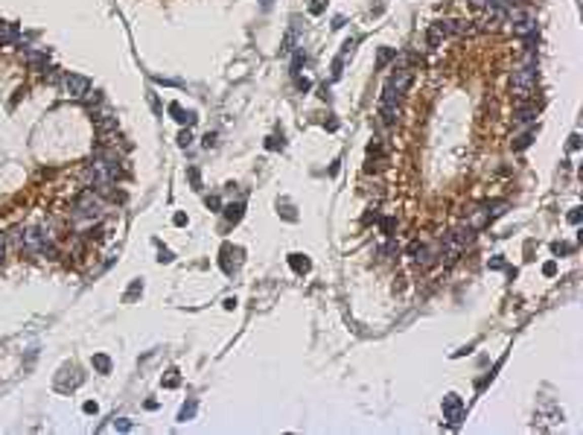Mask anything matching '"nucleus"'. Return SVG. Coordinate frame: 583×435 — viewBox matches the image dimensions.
<instances>
[{
	"label": "nucleus",
	"instance_id": "obj_1",
	"mask_svg": "<svg viewBox=\"0 0 583 435\" xmlns=\"http://www.w3.org/2000/svg\"><path fill=\"white\" fill-rule=\"evenodd\" d=\"M536 88V68H531V64H525V68H516L511 76V91L516 99H528V96L534 94Z\"/></svg>",
	"mask_w": 583,
	"mask_h": 435
},
{
	"label": "nucleus",
	"instance_id": "obj_2",
	"mask_svg": "<svg viewBox=\"0 0 583 435\" xmlns=\"http://www.w3.org/2000/svg\"><path fill=\"white\" fill-rule=\"evenodd\" d=\"M99 213H102V202H99V196L93 190H85L76 199V205H73V216L76 219H96Z\"/></svg>",
	"mask_w": 583,
	"mask_h": 435
},
{
	"label": "nucleus",
	"instance_id": "obj_3",
	"mask_svg": "<svg viewBox=\"0 0 583 435\" xmlns=\"http://www.w3.org/2000/svg\"><path fill=\"white\" fill-rule=\"evenodd\" d=\"M64 91H67V96H73V99H85V96L91 94V79L82 76V73H64Z\"/></svg>",
	"mask_w": 583,
	"mask_h": 435
},
{
	"label": "nucleus",
	"instance_id": "obj_4",
	"mask_svg": "<svg viewBox=\"0 0 583 435\" xmlns=\"http://www.w3.org/2000/svg\"><path fill=\"white\" fill-rule=\"evenodd\" d=\"M507 15H511V21H513V32H516V36H534L536 21L528 9H513V12H507Z\"/></svg>",
	"mask_w": 583,
	"mask_h": 435
},
{
	"label": "nucleus",
	"instance_id": "obj_5",
	"mask_svg": "<svg viewBox=\"0 0 583 435\" xmlns=\"http://www.w3.org/2000/svg\"><path fill=\"white\" fill-rule=\"evenodd\" d=\"M443 418L452 423H461V418H464V400L458 397V394H446L443 397Z\"/></svg>",
	"mask_w": 583,
	"mask_h": 435
},
{
	"label": "nucleus",
	"instance_id": "obj_6",
	"mask_svg": "<svg viewBox=\"0 0 583 435\" xmlns=\"http://www.w3.org/2000/svg\"><path fill=\"white\" fill-rule=\"evenodd\" d=\"M411 79H414V73L408 71V68H399V71H394V73H391L388 85L394 88L396 94H406V91H408V85H411Z\"/></svg>",
	"mask_w": 583,
	"mask_h": 435
},
{
	"label": "nucleus",
	"instance_id": "obj_7",
	"mask_svg": "<svg viewBox=\"0 0 583 435\" xmlns=\"http://www.w3.org/2000/svg\"><path fill=\"white\" fill-rule=\"evenodd\" d=\"M93 126H96L99 131H114V129H117L114 111H108V108H102V111H93Z\"/></svg>",
	"mask_w": 583,
	"mask_h": 435
},
{
	"label": "nucleus",
	"instance_id": "obj_8",
	"mask_svg": "<svg viewBox=\"0 0 583 435\" xmlns=\"http://www.w3.org/2000/svg\"><path fill=\"white\" fill-rule=\"evenodd\" d=\"M531 120H536V106H531V103L525 99L522 106L513 111V123H531Z\"/></svg>",
	"mask_w": 583,
	"mask_h": 435
},
{
	"label": "nucleus",
	"instance_id": "obj_9",
	"mask_svg": "<svg viewBox=\"0 0 583 435\" xmlns=\"http://www.w3.org/2000/svg\"><path fill=\"white\" fill-rule=\"evenodd\" d=\"M169 114H172L181 126H193V123H196V114H193V111H184L178 103H172V106H169Z\"/></svg>",
	"mask_w": 583,
	"mask_h": 435
},
{
	"label": "nucleus",
	"instance_id": "obj_10",
	"mask_svg": "<svg viewBox=\"0 0 583 435\" xmlns=\"http://www.w3.org/2000/svg\"><path fill=\"white\" fill-rule=\"evenodd\" d=\"M379 114H382L385 126H394L396 117H399V106H379Z\"/></svg>",
	"mask_w": 583,
	"mask_h": 435
},
{
	"label": "nucleus",
	"instance_id": "obj_11",
	"mask_svg": "<svg viewBox=\"0 0 583 435\" xmlns=\"http://www.w3.org/2000/svg\"><path fill=\"white\" fill-rule=\"evenodd\" d=\"M15 38H18V26L0 21V44H9V41H15Z\"/></svg>",
	"mask_w": 583,
	"mask_h": 435
},
{
	"label": "nucleus",
	"instance_id": "obj_12",
	"mask_svg": "<svg viewBox=\"0 0 583 435\" xmlns=\"http://www.w3.org/2000/svg\"><path fill=\"white\" fill-rule=\"evenodd\" d=\"M289 266L295 272H301V275H303V272H309V266H312V263L303 257V254H289Z\"/></svg>",
	"mask_w": 583,
	"mask_h": 435
},
{
	"label": "nucleus",
	"instance_id": "obj_13",
	"mask_svg": "<svg viewBox=\"0 0 583 435\" xmlns=\"http://www.w3.org/2000/svg\"><path fill=\"white\" fill-rule=\"evenodd\" d=\"M242 211H245V205L236 202V205H228V208H225V216H228L231 222H239V219H242Z\"/></svg>",
	"mask_w": 583,
	"mask_h": 435
},
{
	"label": "nucleus",
	"instance_id": "obj_14",
	"mask_svg": "<svg viewBox=\"0 0 583 435\" xmlns=\"http://www.w3.org/2000/svg\"><path fill=\"white\" fill-rule=\"evenodd\" d=\"M91 362H93V368H96L99 374H108V371H111V359H108L105 353H96V356H93Z\"/></svg>",
	"mask_w": 583,
	"mask_h": 435
},
{
	"label": "nucleus",
	"instance_id": "obj_15",
	"mask_svg": "<svg viewBox=\"0 0 583 435\" xmlns=\"http://www.w3.org/2000/svg\"><path fill=\"white\" fill-rule=\"evenodd\" d=\"M23 59L29 61L32 68H44V64H47V56H44V53H35V50H26V53H23Z\"/></svg>",
	"mask_w": 583,
	"mask_h": 435
},
{
	"label": "nucleus",
	"instance_id": "obj_16",
	"mask_svg": "<svg viewBox=\"0 0 583 435\" xmlns=\"http://www.w3.org/2000/svg\"><path fill=\"white\" fill-rule=\"evenodd\" d=\"M431 26H434V29H438L443 38H446V36H455V21H434Z\"/></svg>",
	"mask_w": 583,
	"mask_h": 435
},
{
	"label": "nucleus",
	"instance_id": "obj_17",
	"mask_svg": "<svg viewBox=\"0 0 583 435\" xmlns=\"http://www.w3.org/2000/svg\"><path fill=\"white\" fill-rule=\"evenodd\" d=\"M531 141H534V131H525V135H519V138L513 141V149L519 152V149H525V146H531Z\"/></svg>",
	"mask_w": 583,
	"mask_h": 435
},
{
	"label": "nucleus",
	"instance_id": "obj_18",
	"mask_svg": "<svg viewBox=\"0 0 583 435\" xmlns=\"http://www.w3.org/2000/svg\"><path fill=\"white\" fill-rule=\"evenodd\" d=\"M161 383H163V388H175L178 383H181V377H178V371L172 368V371H166V377H163Z\"/></svg>",
	"mask_w": 583,
	"mask_h": 435
},
{
	"label": "nucleus",
	"instance_id": "obj_19",
	"mask_svg": "<svg viewBox=\"0 0 583 435\" xmlns=\"http://www.w3.org/2000/svg\"><path fill=\"white\" fill-rule=\"evenodd\" d=\"M379 228H382V234L385 237H391V231L396 228V219H391V216H385L382 222H379Z\"/></svg>",
	"mask_w": 583,
	"mask_h": 435
},
{
	"label": "nucleus",
	"instance_id": "obj_20",
	"mask_svg": "<svg viewBox=\"0 0 583 435\" xmlns=\"http://www.w3.org/2000/svg\"><path fill=\"white\" fill-rule=\"evenodd\" d=\"M193 415H196V403L190 400V403H187L184 409H181V415H178V421H187V418H193Z\"/></svg>",
	"mask_w": 583,
	"mask_h": 435
},
{
	"label": "nucleus",
	"instance_id": "obj_21",
	"mask_svg": "<svg viewBox=\"0 0 583 435\" xmlns=\"http://www.w3.org/2000/svg\"><path fill=\"white\" fill-rule=\"evenodd\" d=\"M441 41H443V36L434 29V26H431V29H429V47H441Z\"/></svg>",
	"mask_w": 583,
	"mask_h": 435
},
{
	"label": "nucleus",
	"instance_id": "obj_22",
	"mask_svg": "<svg viewBox=\"0 0 583 435\" xmlns=\"http://www.w3.org/2000/svg\"><path fill=\"white\" fill-rule=\"evenodd\" d=\"M394 56H396L394 50H388V47H382V50H379V68H382V64H388V61L394 59Z\"/></svg>",
	"mask_w": 583,
	"mask_h": 435
},
{
	"label": "nucleus",
	"instance_id": "obj_23",
	"mask_svg": "<svg viewBox=\"0 0 583 435\" xmlns=\"http://www.w3.org/2000/svg\"><path fill=\"white\" fill-rule=\"evenodd\" d=\"M324 6H326V0H312V3H309V12L321 15V12H324Z\"/></svg>",
	"mask_w": 583,
	"mask_h": 435
},
{
	"label": "nucleus",
	"instance_id": "obj_24",
	"mask_svg": "<svg viewBox=\"0 0 583 435\" xmlns=\"http://www.w3.org/2000/svg\"><path fill=\"white\" fill-rule=\"evenodd\" d=\"M580 219H583L580 208H571V213H569V222H571V225H580Z\"/></svg>",
	"mask_w": 583,
	"mask_h": 435
},
{
	"label": "nucleus",
	"instance_id": "obj_25",
	"mask_svg": "<svg viewBox=\"0 0 583 435\" xmlns=\"http://www.w3.org/2000/svg\"><path fill=\"white\" fill-rule=\"evenodd\" d=\"M187 176H190V181H193V187H201V178H198V170H187Z\"/></svg>",
	"mask_w": 583,
	"mask_h": 435
},
{
	"label": "nucleus",
	"instance_id": "obj_26",
	"mask_svg": "<svg viewBox=\"0 0 583 435\" xmlns=\"http://www.w3.org/2000/svg\"><path fill=\"white\" fill-rule=\"evenodd\" d=\"M190 141H193L190 131H181V135H178V143H181V146H190Z\"/></svg>",
	"mask_w": 583,
	"mask_h": 435
},
{
	"label": "nucleus",
	"instance_id": "obj_27",
	"mask_svg": "<svg viewBox=\"0 0 583 435\" xmlns=\"http://www.w3.org/2000/svg\"><path fill=\"white\" fill-rule=\"evenodd\" d=\"M266 146H268V149H283V138H280V141H277V138H268Z\"/></svg>",
	"mask_w": 583,
	"mask_h": 435
},
{
	"label": "nucleus",
	"instance_id": "obj_28",
	"mask_svg": "<svg viewBox=\"0 0 583 435\" xmlns=\"http://www.w3.org/2000/svg\"><path fill=\"white\" fill-rule=\"evenodd\" d=\"M114 429H120V432H126V429H131V423H128L126 418H120V421L114 423Z\"/></svg>",
	"mask_w": 583,
	"mask_h": 435
},
{
	"label": "nucleus",
	"instance_id": "obj_29",
	"mask_svg": "<svg viewBox=\"0 0 583 435\" xmlns=\"http://www.w3.org/2000/svg\"><path fill=\"white\" fill-rule=\"evenodd\" d=\"M542 272H545L548 278H551V275L557 272V263H554V260H551V263H545V266H542Z\"/></svg>",
	"mask_w": 583,
	"mask_h": 435
},
{
	"label": "nucleus",
	"instance_id": "obj_30",
	"mask_svg": "<svg viewBox=\"0 0 583 435\" xmlns=\"http://www.w3.org/2000/svg\"><path fill=\"white\" fill-rule=\"evenodd\" d=\"M338 76H341V59L333 61V79H338Z\"/></svg>",
	"mask_w": 583,
	"mask_h": 435
},
{
	"label": "nucleus",
	"instance_id": "obj_31",
	"mask_svg": "<svg viewBox=\"0 0 583 435\" xmlns=\"http://www.w3.org/2000/svg\"><path fill=\"white\" fill-rule=\"evenodd\" d=\"M158 260H161V263H169V260H172V251H166V248H161V257H158Z\"/></svg>",
	"mask_w": 583,
	"mask_h": 435
},
{
	"label": "nucleus",
	"instance_id": "obj_32",
	"mask_svg": "<svg viewBox=\"0 0 583 435\" xmlns=\"http://www.w3.org/2000/svg\"><path fill=\"white\" fill-rule=\"evenodd\" d=\"M569 146H571V149H577V146H580V135H571V138H569Z\"/></svg>",
	"mask_w": 583,
	"mask_h": 435
},
{
	"label": "nucleus",
	"instance_id": "obj_33",
	"mask_svg": "<svg viewBox=\"0 0 583 435\" xmlns=\"http://www.w3.org/2000/svg\"><path fill=\"white\" fill-rule=\"evenodd\" d=\"M501 266H504V260H501V257H493V260H490V269H501Z\"/></svg>",
	"mask_w": 583,
	"mask_h": 435
},
{
	"label": "nucleus",
	"instance_id": "obj_34",
	"mask_svg": "<svg viewBox=\"0 0 583 435\" xmlns=\"http://www.w3.org/2000/svg\"><path fill=\"white\" fill-rule=\"evenodd\" d=\"M219 205H222L219 196H210V199H207V208H219Z\"/></svg>",
	"mask_w": 583,
	"mask_h": 435
},
{
	"label": "nucleus",
	"instance_id": "obj_35",
	"mask_svg": "<svg viewBox=\"0 0 583 435\" xmlns=\"http://www.w3.org/2000/svg\"><path fill=\"white\" fill-rule=\"evenodd\" d=\"M85 412H88V415H96V403H91V400H88V403H85Z\"/></svg>",
	"mask_w": 583,
	"mask_h": 435
},
{
	"label": "nucleus",
	"instance_id": "obj_36",
	"mask_svg": "<svg viewBox=\"0 0 583 435\" xmlns=\"http://www.w3.org/2000/svg\"><path fill=\"white\" fill-rule=\"evenodd\" d=\"M3 246H6V237L0 234V260H3Z\"/></svg>",
	"mask_w": 583,
	"mask_h": 435
}]
</instances>
